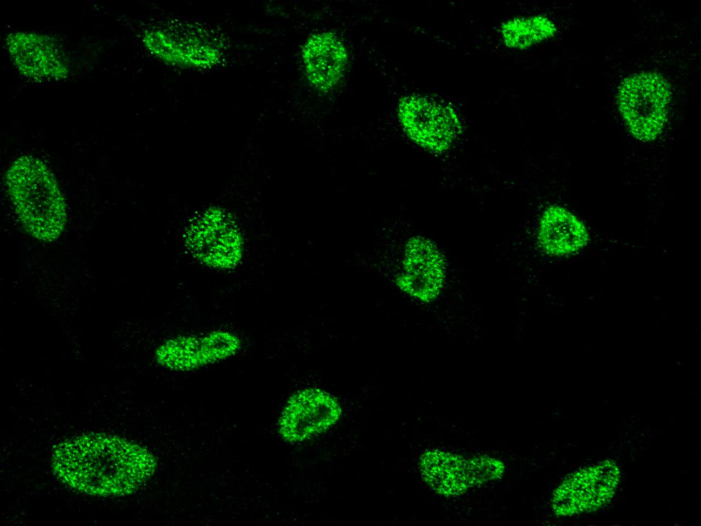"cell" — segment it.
I'll list each match as a JSON object with an SVG mask.
<instances>
[{
  "instance_id": "obj_1",
  "label": "cell",
  "mask_w": 701,
  "mask_h": 526,
  "mask_svg": "<svg viewBox=\"0 0 701 526\" xmlns=\"http://www.w3.org/2000/svg\"><path fill=\"white\" fill-rule=\"evenodd\" d=\"M155 460L123 438L90 434L65 440L52 455L55 474L70 487L97 496L125 495L154 472Z\"/></svg>"
},
{
  "instance_id": "obj_2",
  "label": "cell",
  "mask_w": 701,
  "mask_h": 526,
  "mask_svg": "<svg viewBox=\"0 0 701 526\" xmlns=\"http://www.w3.org/2000/svg\"><path fill=\"white\" fill-rule=\"evenodd\" d=\"M7 179L25 229L40 240L57 238L64 227L65 205L48 168L36 158L22 157L13 163Z\"/></svg>"
},
{
  "instance_id": "obj_3",
  "label": "cell",
  "mask_w": 701,
  "mask_h": 526,
  "mask_svg": "<svg viewBox=\"0 0 701 526\" xmlns=\"http://www.w3.org/2000/svg\"><path fill=\"white\" fill-rule=\"evenodd\" d=\"M669 89L666 82L653 73L628 78L619 93L621 112L638 139L651 140L661 132L666 116Z\"/></svg>"
},
{
  "instance_id": "obj_4",
  "label": "cell",
  "mask_w": 701,
  "mask_h": 526,
  "mask_svg": "<svg viewBox=\"0 0 701 526\" xmlns=\"http://www.w3.org/2000/svg\"><path fill=\"white\" fill-rule=\"evenodd\" d=\"M398 114L411 138L433 151L446 150L459 133L456 116L439 103L423 97L409 96L401 99Z\"/></svg>"
},
{
  "instance_id": "obj_5",
  "label": "cell",
  "mask_w": 701,
  "mask_h": 526,
  "mask_svg": "<svg viewBox=\"0 0 701 526\" xmlns=\"http://www.w3.org/2000/svg\"><path fill=\"white\" fill-rule=\"evenodd\" d=\"M337 401L319 389H305L288 403L280 420V432L291 442L304 440L331 427L340 417Z\"/></svg>"
},
{
  "instance_id": "obj_6",
  "label": "cell",
  "mask_w": 701,
  "mask_h": 526,
  "mask_svg": "<svg viewBox=\"0 0 701 526\" xmlns=\"http://www.w3.org/2000/svg\"><path fill=\"white\" fill-rule=\"evenodd\" d=\"M186 242L192 253L207 264L228 267L240 257L237 230L227 217L219 212H203L188 226Z\"/></svg>"
},
{
  "instance_id": "obj_7",
  "label": "cell",
  "mask_w": 701,
  "mask_h": 526,
  "mask_svg": "<svg viewBox=\"0 0 701 526\" xmlns=\"http://www.w3.org/2000/svg\"><path fill=\"white\" fill-rule=\"evenodd\" d=\"M618 474L616 466L609 462L577 473L557 490L554 501L556 510L571 514L598 508L613 493Z\"/></svg>"
},
{
  "instance_id": "obj_8",
  "label": "cell",
  "mask_w": 701,
  "mask_h": 526,
  "mask_svg": "<svg viewBox=\"0 0 701 526\" xmlns=\"http://www.w3.org/2000/svg\"><path fill=\"white\" fill-rule=\"evenodd\" d=\"M441 253L429 240L418 239L411 247L405 264V274L398 285L405 292L422 301L435 298L442 286L444 264Z\"/></svg>"
},
{
  "instance_id": "obj_9",
  "label": "cell",
  "mask_w": 701,
  "mask_h": 526,
  "mask_svg": "<svg viewBox=\"0 0 701 526\" xmlns=\"http://www.w3.org/2000/svg\"><path fill=\"white\" fill-rule=\"evenodd\" d=\"M303 60L309 80L320 90L333 87L347 64L346 49L342 42L330 32L311 36L304 45Z\"/></svg>"
},
{
  "instance_id": "obj_10",
  "label": "cell",
  "mask_w": 701,
  "mask_h": 526,
  "mask_svg": "<svg viewBox=\"0 0 701 526\" xmlns=\"http://www.w3.org/2000/svg\"><path fill=\"white\" fill-rule=\"evenodd\" d=\"M539 240L549 253L569 254L583 247L589 235L586 227L575 216L558 205L549 207L542 215Z\"/></svg>"
},
{
  "instance_id": "obj_11",
  "label": "cell",
  "mask_w": 701,
  "mask_h": 526,
  "mask_svg": "<svg viewBox=\"0 0 701 526\" xmlns=\"http://www.w3.org/2000/svg\"><path fill=\"white\" fill-rule=\"evenodd\" d=\"M466 462L451 454L429 451L421 460L422 472L429 483L444 494H457L466 488L471 471Z\"/></svg>"
},
{
  "instance_id": "obj_12",
  "label": "cell",
  "mask_w": 701,
  "mask_h": 526,
  "mask_svg": "<svg viewBox=\"0 0 701 526\" xmlns=\"http://www.w3.org/2000/svg\"><path fill=\"white\" fill-rule=\"evenodd\" d=\"M11 52L16 64L25 71L43 76H50L60 69V62L53 49L45 44L42 38L33 35L13 37Z\"/></svg>"
},
{
  "instance_id": "obj_13",
  "label": "cell",
  "mask_w": 701,
  "mask_h": 526,
  "mask_svg": "<svg viewBox=\"0 0 701 526\" xmlns=\"http://www.w3.org/2000/svg\"><path fill=\"white\" fill-rule=\"evenodd\" d=\"M552 32L551 23L544 18H534L532 21H515L508 24L507 34H512V45H528L538 38L548 36Z\"/></svg>"
}]
</instances>
